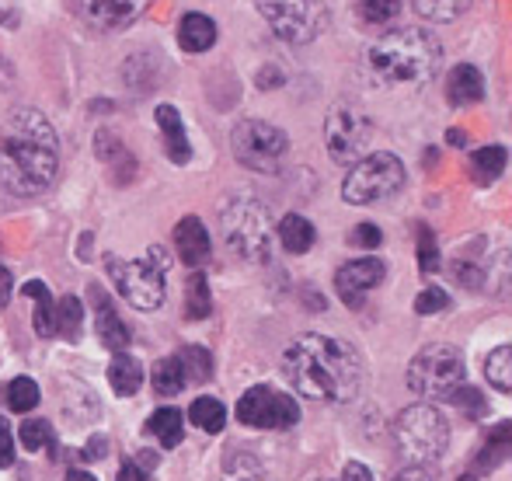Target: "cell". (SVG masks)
<instances>
[{
	"mask_svg": "<svg viewBox=\"0 0 512 481\" xmlns=\"http://www.w3.org/2000/svg\"><path fill=\"white\" fill-rule=\"evenodd\" d=\"M56 129L42 112L14 109L0 122V189L11 196H42L56 182Z\"/></svg>",
	"mask_w": 512,
	"mask_h": 481,
	"instance_id": "1",
	"label": "cell"
},
{
	"mask_svg": "<svg viewBox=\"0 0 512 481\" xmlns=\"http://www.w3.org/2000/svg\"><path fill=\"white\" fill-rule=\"evenodd\" d=\"M283 366L304 398L328 401V405H345L363 387V363L356 349L331 335H297L286 349Z\"/></svg>",
	"mask_w": 512,
	"mask_h": 481,
	"instance_id": "2",
	"label": "cell"
},
{
	"mask_svg": "<svg viewBox=\"0 0 512 481\" xmlns=\"http://www.w3.org/2000/svg\"><path fill=\"white\" fill-rule=\"evenodd\" d=\"M443 67V46L425 28L405 25L377 35L366 49V70L380 88L418 91Z\"/></svg>",
	"mask_w": 512,
	"mask_h": 481,
	"instance_id": "3",
	"label": "cell"
},
{
	"mask_svg": "<svg viewBox=\"0 0 512 481\" xmlns=\"http://www.w3.org/2000/svg\"><path fill=\"white\" fill-rule=\"evenodd\" d=\"M394 440H398V454L405 457V468H425V464H436L450 447V422L436 405L418 401L398 415Z\"/></svg>",
	"mask_w": 512,
	"mask_h": 481,
	"instance_id": "4",
	"label": "cell"
},
{
	"mask_svg": "<svg viewBox=\"0 0 512 481\" xmlns=\"http://www.w3.org/2000/svg\"><path fill=\"white\" fill-rule=\"evenodd\" d=\"M223 238H227L230 251H237L248 262H269L272 258V217L269 206L255 196H234L223 203L220 210Z\"/></svg>",
	"mask_w": 512,
	"mask_h": 481,
	"instance_id": "5",
	"label": "cell"
},
{
	"mask_svg": "<svg viewBox=\"0 0 512 481\" xmlns=\"http://www.w3.org/2000/svg\"><path fill=\"white\" fill-rule=\"evenodd\" d=\"M401 189H405V164L387 150H377L352 164L342 182V199L352 206H373L398 196Z\"/></svg>",
	"mask_w": 512,
	"mask_h": 481,
	"instance_id": "6",
	"label": "cell"
},
{
	"mask_svg": "<svg viewBox=\"0 0 512 481\" xmlns=\"http://www.w3.org/2000/svg\"><path fill=\"white\" fill-rule=\"evenodd\" d=\"M234 157L258 175H279L290 161V136L262 119H244L230 133Z\"/></svg>",
	"mask_w": 512,
	"mask_h": 481,
	"instance_id": "7",
	"label": "cell"
},
{
	"mask_svg": "<svg viewBox=\"0 0 512 481\" xmlns=\"http://www.w3.org/2000/svg\"><path fill=\"white\" fill-rule=\"evenodd\" d=\"M467 363L457 346H429L411 360L408 387L418 398H450L457 387H464Z\"/></svg>",
	"mask_w": 512,
	"mask_h": 481,
	"instance_id": "8",
	"label": "cell"
},
{
	"mask_svg": "<svg viewBox=\"0 0 512 481\" xmlns=\"http://www.w3.org/2000/svg\"><path fill=\"white\" fill-rule=\"evenodd\" d=\"M262 21L293 46H307L328 28V4L324 0H255Z\"/></svg>",
	"mask_w": 512,
	"mask_h": 481,
	"instance_id": "9",
	"label": "cell"
},
{
	"mask_svg": "<svg viewBox=\"0 0 512 481\" xmlns=\"http://www.w3.org/2000/svg\"><path fill=\"white\" fill-rule=\"evenodd\" d=\"M105 269L112 276L115 290L129 300L140 311H154L168 297V286H164V269L150 258H119L105 255Z\"/></svg>",
	"mask_w": 512,
	"mask_h": 481,
	"instance_id": "10",
	"label": "cell"
},
{
	"mask_svg": "<svg viewBox=\"0 0 512 481\" xmlns=\"http://www.w3.org/2000/svg\"><path fill=\"white\" fill-rule=\"evenodd\" d=\"M300 419V405L293 394H283L276 387L255 384L237 401V422L251 429H290Z\"/></svg>",
	"mask_w": 512,
	"mask_h": 481,
	"instance_id": "11",
	"label": "cell"
},
{
	"mask_svg": "<svg viewBox=\"0 0 512 481\" xmlns=\"http://www.w3.org/2000/svg\"><path fill=\"white\" fill-rule=\"evenodd\" d=\"M324 143L335 164H356L359 157H366L370 147V119L363 112H356L352 105H335L324 119Z\"/></svg>",
	"mask_w": 512,
	"mask_h": 481,
	"instance_id": "12",
	"label": "cell"
},
{
	"mask_svg": "<svg viewBox=\"0 0 512 481\" xmlns=\"http://www.w3.org/2000/svg\"><path fill=\"white\" fill-rule=\"evenodd\" d=\"M384 276H387V265L380 258H356V262L342 265L335 272V290L349 307H363L366 293L377 290L384 283Z\"/></svg>",
	"mask_w": 512,
	"mask_h": 481,
	"instance_id": "13",
	"label": "cell"
},
{
	"mask_svg": "<svg viewBox=\"0 0 512 481\" xmlns=\"http://www.w3.org/2000/svg\"><path fill=\"white\" fill-rule=\"evenodd\" d=\"M150 7V0H81V14L102 32H119L129 28L136 18H143V11Z\"/></svg>",
	"mask_w": 512,
	"mask_h": 481,
	"instance_id": "14",
	"label": "cell"
},
{
	"mask_svg": "<svg viewBox=\"0 0 512 481\" xmlns=\"http://www.w3.org/2000/svg\"><path fill=\"white\" fill-rule=\"evenodd\" d=\"M91 304H95V325H98V339L105 342L112 353H126L129 349V328L119 318L115 304L108 300V293L102 286H91Z\"/></svg>",
	"mask_w": 512,
	"mask_h": 481,
	"instance_id": "15",
	"label": "cell"
},
{
	"mask_svg": "<svg viewBox=\"0 0 512 481\" xmlns=\"http://www.w3.org/2000/svg\"><path fill=\"white\" fill-rule=\"evenodd\" d=\"M154 119H157V126H161L164 150H168L171 164H189L192 161V143H189V133H185L182 116H178L175 105H157Z\"/></svg>",
	"mask_w": 512,
	"mask_h": 481,
	"instance_id": "16",
	"label": "cell"
},
{
	"mask_svg": "<svg viewBox=\"0 0 512 481\" xmlns=\"http://www.w3.org/2000/svg\"><path fill=\"white\" fill-rule=\"evenodd\" d=\"M175 248L178 255H182L185 265H192V269H199V265L209 258V231L203 227V220L199 217H185L175 224Z\"/></svg>",
	"mask_w": 512,
	"mask_h": 481,
	"instance_id": "17",
	"label": "cell"
},
{
	"mask_svg": "<svg viewBox=\"0 0 512 481\" xmlns=\"http://www.w3.org/2000/svg\"><path fill=\"white\" fill-rule=\"evenodd\" d=\"M446 98H450V105H457V109L478 105L481 98H485V77H481V70L474 67V63L453 67L450 77H446Z\"/></svg>",
	"mask_w": 512,
	"mask_h": 481,
	"instance_id": "18",
	"label": "cell"
},
{
	"mask_svg": "<svg viewBox=\"0 0 512 481\" xmlns=\"http://www.w3.org/2000/svg\"><path fill=\"white\" fill-rule=\"evenodd\" d=\"M213 42H216V21L213 18L192 11L178 21V46H182L185 53H206V49H213Z\"/></svg>",
	"mask_w": 512,
	"mask_h": 481,
	"instance_id": "19",
	"label": "cell"
},
{
	"mask_svg": "<svg viewBox=\"0 0 512 481\" xmlns=\"http://www.w3.org/2000/svg\"><path fill=\"white\" fill-rule=\"evenodd\" d=\"M95 154H98V161H105L108 168L115 171V178H133V171H136V161H133V154H129L126 147H122V140L115 133H108V129H98V136H95Z\"/></svg>",
	"mask_w": 512,
	"mask_h": 481,
	"instance_id": "20",
	"label": "cell"
},
{
	"mask_svg": "<svg viewBox=\"0 0 512 481\" xmlns=\"http://www.w3.org/2000/svg\"><path fill=\"white\" fill-rule=\"evenodd\" d=\"M108 384H112L115 394H122V398H129V394L140 391L143 384V366L136 356L129 353H115L112 366H108Z\"/></svg>",
	"mask_w": 512,
	"mask_h": 481,
	"instance_id": "21",
	"label": "cell"
},
{
	"mask_svg": "<svg viewBox=\"0 0 512 481\" xmlns=\"http://www.w3.org/2000/svg\"><path fill=\"white\" fill-rule=\"evenodd\" d=\"M25 293L35 300V332L42 335V339H53L56 335V304H53V293H49V286L42 283V279H32V283H25Z\"/></svg>",
	"mask_w": 512,
	"mask_h": 481,
	"instance_id": "22",
	"label": "cell"
},
{
	"mask_svg": "<svg viewBox=\"0 0 512 481\" xmlns=\"http://www.w3.org/2000/svg\"><path fill=\"white\" fill-rule=\"evenodd\" d=\"M276 234H279V241H283V248L293 251V255H304V251L314 248V241H317L314 224H310L307 217H300V213L283 217V224L276 227Z\"/></svg>",
	"mask_w": 512,
	"mask_h": 481,
	"instance_id": "23",
	"label": "cell"
},
{
	"mask_svg": "<svg viewBox=\"0 0 512 481\" xmlns=\"http://www.w3.org/2000/svg\"><path fill=\"white\" fill-rule=\"evenodd\" d=\"M182 412H178V408H157L154 415H150L147 419V433L150 436H157V440H161V447H178V443H182Z\"/></svg>",
	"mask_w": 512,
	"mask_h": 481,
	"instance_id": "24",
	"label": "cell"
},
{
	"mask_svg": "<svg viewBox=\"0 0 512 481\" xmlns=\"http://www.w3.org/2000/svg\"><path fill=\"white\" fill-rule=\"evenodd\" d=\"M506 171V147L502 143H488V147H481L478 154L471 157V175L474 182H495V178Z\"/></svg>",
	"mask_w": 512,
	"mask_h": 481,
	"instance_id": "25",
	"label": "cell"
},
{
	"mask_svg": "<svg viewBox=\"0 0 512 481\" xmlns=\"http://www.w3.org/2000/svg\"><path fill=\"white\" fill-rule=\"evenodd\" d=\"M81 325H84V304L77 297H60L56 300V335L77 342L81 339Z\"/></svg>",
	"mask_w": 512,
	"mask_h": 481,
	"instance_id": "26",
	"label": "cell"
},
{
	"mask_svg": "<svg viewBox=\"0 0 512 481\" xmlns=\"http://www.w3.org/2000/svg\"><path fill=\"white\" fill-rule=\"evenodd\" d=\"M471 4H474V0H411L415 14H422L425 21H436V25L457 21Z\"/></svg>",
	"mask_w": 512,
	"mask_h": 481,
	"instance_id": "27",
	"label": "cell"
},
{
	"mask_svg": "<svg viewBox=\"0 0 512 481\" xmlns=\"http://www.w3.org/2000/svg\"><path fill=\"white\" fill-rule=\"evenodd\" d=\"M189 422L203 429V433H220L223 422H227V408L216 398H196L189 408Z\"/></svg>",
	"mask_w": 512,
	"mask_h": 481,
	"instance_id": "28",
	"label": "cell"
},
{
	"mask_svg": "<svg viewBox=\"0 0 512 481\" xmlns=\"http://www.w3.org/2000/svg\"><path fill=\"white\" fill-rule=\"evenodd\" d=\"M185 384H189V380H185V370H182V363H178V356L157 360V366H154V391L157 394L171 398V394H178Z\"/></svg>",
	"mask_w": 512,
	"mask_h": 481,
	"instance_id": "29",
	"label": "cell"
},
{
	"mask_svg": "<svg viewBox=\"0 0 512 481\" xmlns=\"http://www.w3.org/2000/svg\"><path fill=\"white\" fill-rule=\"evenodd\" d=\"M213 311V297H209V283L203 272H192L189 276V290H185V314L192 321H203Z\"/></svg>",
	"mask_w": 512,
	"mask_h": 481,
	"instance_id": "30",
	"label": "cell"
},
{
	"mask_svg": "<svg viewBox=\"0 0 512 481\" xmlns=\"http://www.w3.org/2000/svg\"><path fill=\"white\" fill-rule=\"evenodd\" d=\"M485 377H488V384L499 387L502 394L512 391V346H499L495 353H488Z\"/></svg>",
	"mask_w": 512,
	"mask_h": 481,
	"instance_id": "31",
	"label": "cell"
},
{
	"mask_svg": "<svg viewBox=\"0 0 512 481\" xmlns=\"http://www.w3.org/2000/svg\"><path fill=\"white\" fill-rule=\"evenodd\" d=\"M18 440H21V447L32 450V454H39V450H46V454H49V450L56 447L53 426H49L46 419H28V422H21Z\"/></svg>",
	"mask_w": 512,
	"mask_h": 481,
	"instance_id": "32",
	"label": "cell"
},
{
	"mask_svg": "<svg viewBox=\"0 0 512 481\" xmlns=\"http://www.w3.org/2000/svg\"><path fill=\"white\" fill-rule=\"evenodd\" d=\"M4 398L11 412H32V408L39 405V384L28 377H14L11 384L4 387Z\"/></svg>",
	"mask_w": 512,
	"mask_h": 481,
	"instance_id": "33",
	"label": "cell"
},
{
	"mask_svg": "<svg viewBox=\"0 0 512 481\" xmlns=\"http://www.w3.org/2000/svg\"><path fill=\"white\" fill-rule=\"evenodd\" d=\"M405 7V0H356V14L366 25H387L394 21Z\"/></svg>",
	"mask_w": 512,
	"mask_h": 481,
	"instance_id": "34",
	"label": "cell"
},
{
	"mask_svg": "<svg viewBox=\"0 0 512 481\" xmlns=\"http://www.w3.org/2000/svg\"><path fill=\"white\" fill-rule=\"evenodd\" d=\"M178 363H182V370H185V380H206L209 373H213V356H209V349L203 346H182Z\"/></svg>",
	"mask_w": 512,
	"mask_h": 481,
	"instance_id": "35",
	"label": "cell"
},
{
	"mask_svg": "<svg viewBox=\"0 0 512 481\" xmlns=\"http://www.w3.org/2000/svg\"><path fill=\"white\" fill-rule=\"evenodd\" d=\"M509 454V422H499V426L492 429V436H488L485 443V457H481V471H492L495 464H502Z\"/></svg>",
	"mask_w": 512,
	"mask_h": 481,
	"instance_id": "36",
	"label": "cell"
},
{
	"mask_svg": "<svg viewBox=\"0 0 512 481\" xmlns=\"http://www.w3.org/2000/svg\"><path fill=\"white\" fill-rule=\"evenodd\" d=\"M418 269L436 272L439 269V244L429 227H418Z\"/></svg>",
	"mask_w": 512,
	"mask_h": 481,
	"instance_id": "37",
	"label": "cell"
},
{
	"mask_svg": "<svg viewBox=\"0 0 512 481\" xmlns=\"http://www.w3.org/2000/svg\"><path fill=\"white\" fill-rule=\"evenodd\" d=\"M446 307H450V297H446V290H439V286H425L415 297V314H422V318L446 311Z\"/></svg>",
	"mask_w": 512,
	"mask_h": 481,
	"instance_id": "38",
	"label": "cell"
},
{
	"mask_svg": "<svg viewBox=\"0 0 512 481\" xmlns=\"http://www.w3.org/2000/svg\"><path fill=\"white\" fill-rule=\"evenodd\" d=\"M227 468H237V475H234V471H227L230 481H269V478L262 475V471H258V464L248 461V457H244L241 450H230Z\"/></svg>",
	"mask_w": 512,
	"mask_h": 481,
	"instance_id": "39",
	"label": "cell"
},
{
	"mask_svg": "<svg viewBox=\"0 0 512 481\" xmlns=\"http://www.w3.org/2000/svg\"><path fill=\"white\" fill-rule=\"evenodd\" d=\"M349 244H356V248H380V244H384V231H380L377 224H359V227H352Z\"/></svg>",
	"mask_w": 512,
	"mask_h": 481,
	"instance_id": "40",
	"label": "cell"
},
{
	"mask_svg": "<svg viewBox=\"0 0 512 481\" xmlns=\"http://www.w3.org/2000/svg\"><path fill=\"white\" fill-rule=\"evenodd\" d=\"M7 464H14V433H11V426L0 419V468H7Z\"/></svg>",
	"mask_w": 512,
	"mask_h": 481,
	"instance_id": "41",
	"label": "cell"
},
{
	"mask_svg": "<svg viewBox=\"0 0 512 481\" xmlns=\"http://www.w3.org/2000/svg\"><path fill=\"white\" fill-rule=\"evenodd\" d=\"M342 481H373V475H370V468H366V464L349 461L342 468Z\"/></svg>",
	"mask_w": 512,
	"mask_h": 481,
	"instance_id": "42",
	"label": "cell"
},
{
	"mask_svg": "<svg viewBox=\"0 0 512 481\" xmlns=\"http://www.w3.org/2000/svg\"><path fill=\"white\" fill-rule=\"evenodd\" d=\"M105 450H108V440H105V436H95V440L84 447V461H102Z\"/></svg>",
	"mask_w": 512,
	"mask_h": 481,
	"instance_id": "43",
	"label": "cell"
},
{
	"mask_svg": "<svg viewBox=\"0 0 512 481\" xmlns=\"http://www.w3.org/2000/svg\"><path fill=\"white\" fill-rule=\"evenodd\" d=\"M147 478H150V475L140 468V464L129 461V464H122V471H119V478H115V481H147Z\"/></svg>",
	"mask_w": 512,
	"mask_h": 481,
	"instance_id": "44",
	"label": "cell"
},
{
	"mask_svg": "<svg viewBox=\"0 0 512 481\" xmlns=\"http://www.w3.org/2000/svg\"><path fill=\"white\" fill-rule=\"evenodd\" d=\"M279 84H283V74H279L276 67H265L262 74H258V88H262V91L279 88Z\"/></svg>",
	"mask_w": 512,
	"mask_h": 481,
	"instance_id": "45",
	"label": "cell"
},
{
	"mask_svg": "<svg viewBox=\"0 0 512 481\" xmlns=\"http://www.w3.org/2000/svg\"><path fill=\"white\" fill-rule=\"evenodd\" d=\"M11 293H14V279H11V272H7L4 265H0V307H4L7 300H11Z\"/></svg>",
	"mask_w": 512,
	"mask_h": 481,
	"instance_id": "46",
	"label": "cell"
},
{
	"mask_svg": "<svg viewBox=\"0 0 512 481\" xmlns=\"http://www.w3.org/2000/svg\"><path fill=\"white\" fill-rule=\"evenodd\" d=\"M394 481H432V478H429V471H425V468H405V471H398V475H394Z\"/></svg>",
	"mask_w": 512,
	"mask_h": 481,
	"instance_id": "47",
	"label": "cell"
},
{
	"mask_svg": "<svg viewBox=\"0 0 512 481\" xmlns=\"http://www.w3.org/2000/svg\"><path fill=\"white\" fill-rule=\"evenodd\" d=\"M446 140H450L453 147H464V143H467V133H464V129H450V133H446Z\"/></svg>",
	"mask_w": 512,
	"mask_h": 481,
	"instance_id": "48",
	"label": "cell"
},
{
	"mask_svg": "<svg viewBox=\"0 0 512 481\" xmlns=\"http://www.w3.org/2000/svg\"><path fill=\"white\" fill-rule=\"evenodd\" d=\"M67 481H98V478H91L88 471H70Z\"/></svg>",
	"mask_w": 512,
	"mask_h": 481,
	"instance_id": "49",
	"label": "cell"
},
{
	"mask_svg": "<svg viewBox=\"0 0 512 481\" xmlns=\"http://www.w3.org/2000/svg\"><path fill=\"white\" fill-rule=\"evenodd\" d=\"M460 481H474V475H464V478H460Z\"/></svg>",
	"mask_w": 512,
	"mask_h": 481,
	"instance_id": "50",
	"label": "cell"
}]
</instances>
